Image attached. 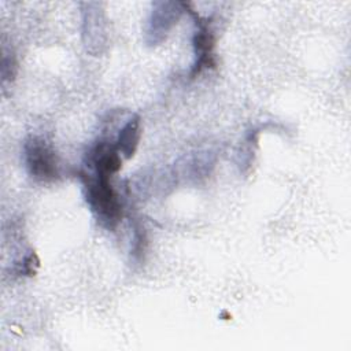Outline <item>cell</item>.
<instances>
[{
  "mask_svg": "<svg viewBox=\"0 0 351 351\" xmlns=\"http://www.w3.org/2000/svg\"><path fill=\"white\" fill-rule=\"evenodd\" d=\"M140 137H141L140 118L137 115H134L119 130L114 144H115L118 152L121 155H123L126 159H129L134 155V152L138 147Z\"/></svg>",
  "mask_w": 351,
  "mask_h": 351,
  "instance_id": "5",
  "label": "cell"
},
{
  "mask_svg": "<svg viewBox=\"0 0 351 351\" xmlns=\"http://www.w3.org/2000/svg\"><path fill=\"white\" fill-rule=\"evenodd\" d=\"M199 19V18H197ZM199 29L193 36V48L196 55V63L193 64L192 75L199 74L203 69L215 67V56H214V47H215V37L208 27L207 22H197Z\"/></svg>",
  "mask_w": 351,
  "mask_h": 351,
  "instance_id": "3",
  "label": "cell"
},
{
  "mask_svg": "<svg viewBox=\"0 0 351 351\" xmlns=\"http://www.w3.org/2000/svg\"><path fill=\"white\" fill-rule=\"evenodd\" d=\"M92 163L95 166V173L97 176L111 177L122 167L121 154L118 152L115 144L100 141L92 151Z\"/></svg>",
  "mask_w": 351,
  "mask_h": 351,
  "instance_id": "4",
  "label": "cell"
},
{
  "mask_svg": "<svg viewBox=\"0 0 351 351\" xmlns=\"http://www.w3.org/2000/svg\"><path fill=\"white\" fill-rule=\"evenodd\" d=\"M84 186L86 202L103 226L112 229L122 218V204L115 189L110 184V177L85 176Z\"/></svg>",
  "mask_w": 351,
  "mask_h": 351,
  "instance_id": "1",
  "label": "cell"
},
{
  "mask_svg": "<svg viewBox=\"0 0 351 351\" xmlns=\"http://www.w3.org/2000/svg\"><path fill=\"white\" fill-rule=\"evenodd\" d=\"M25 162L33 178L52 181L59 176V165L52 147L40 137H30L25 144Z\"/></svg>",
  "mask_w": 351,
  "mask_h": 351,
  "instance_id": "2",
  "label": "cell"
}]
</instances>
